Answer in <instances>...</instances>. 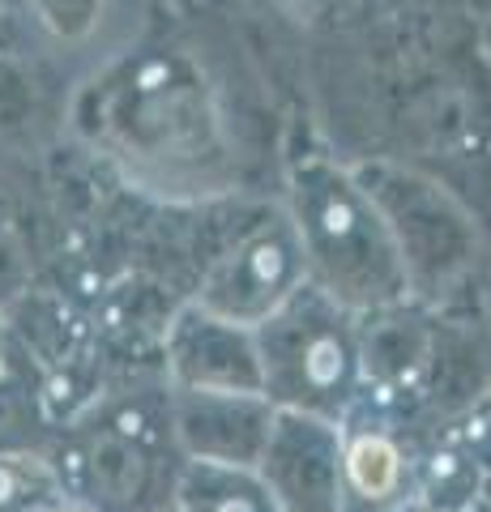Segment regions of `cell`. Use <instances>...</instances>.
Masks as SVG:
<instances>
[{"label":"cell","mask_w":491,"mask_h":512,"mask_svg":"<svg viewBox=\"0 0 491 512\" xmlns=\"http://www.w3.org/2000/svg\"><path fill=\"white\" fill-rule=\"evenodd\" d=\"M291 227L304 248L308 282L351 316L385 312L410 291V269L389 214L359 175L325 158L291 171Z\"/></svg>","instance_id":"1"},{"label":"cell","mask_w":491,"mask_h":512,"mask_svg":"<svg viewBox=\"0 0 491 512\" xmlns=\"http://www.w3.org/2000/svg\"><path fill=\"white\" fill-rule=\"evenodd\" d=\"M261 355V393L278 414H304L342 427L359 406L363 342L355 316L321 286L304 282L282 308L252 329Z\"/></svg>","instance_id":"2"},{"label":"cell","mask_w":491,"mask_h":512,"mask_svg":"<svg viewBox=\"0 0 491 512\" xmlns=\"http://www.w3.org/2000/svg\"><path fill=\"white\" fill-rule=\"evenodd\" d=\"M308 282L304 248L291 218H274L240 239L197 291V308L240 329H257Z\"/></svg>","instance_id":"3"},{"label":"cell","mask_w":491,"mask_h":512,"mask_svg":"<svg viewBox=\"0 0 491 512\" xmlns=\"http://www.w3.org/2000/svg\"><path fill=\"white\" fill-rule=\"evenodd\" d=\"M167 380L180 393H231V397H265L261 393V355L252 329L227 325L197 303L171 316L167 325Z\"/></svg>","instance_id":"4"},{"label":"cell","mask_w":491,"mask_h":512,"mask_svg":"<svg viewBox=\"0 0 491 512\" xmlns=\"http://www.w3.org/2000/svg\"><path fill=\"white\" fill-rule=\"evenodd\" d=\"M257 474L282 512H342V427L278 414Z\"/></svg>","instance_id":"5"},{"label":"cell","mask_w":491,"mask_h":512,"mask_svg":"<svg viewBox=\"0 0 491 512\" xmlns=\"http://www.w3.org/2000/svg\"><path fill=\"white\" fill-rule=\"evenodd\" d=\"M278 410L265 397L180 393L171 389V431L184 461L257 470Z\"/></svg>","instance_id":"6"},{"label":"cell","mask_w":491,"mask_h":512,"mask_svg":"<svg viewBox=\"0 0 491 512\" xmlns=\"http://www.w3.org/2000/svg\"><path fill=\"white\" fill-rule=\"evenodd\" d=\"M406 504V457L385 427L342 423V512H393Z\"/></svg>","instance_id":"7"},{"label":"cell","mask_w":491,"mask_h":512,"mask_svg":"<svg viewBox=\"0 0 491 512\" xmlns=\"http://www.w3.org/2000/svg\"><path fill=\"white\" fill-rule=\"evenodd\" d=\"M167 512H282L257 470L184 461Z\"/></svg>","instance_id":"8"},{"label":"cell","mask_w":491,"mask_h":512,"mask_svg":"<svg viewBox=\"0 0 491 512\" xmlns=\"http://www.w3.org/2000/svg\"><path fill=\"white\" fill-rule=\"evenodd\" d=\"M65 500L56 466L39 453H0V512H43Z\"/></svg>","instance_id":"9"},{"label":"cell","mask_w":491,"mask_h":512,"mask_svg":"<svg viewBox=\"0 0 491 512\" xmlns=\"http://www.w3.org/2000/svg\"><path fill=\"white\" fill-rule=\"evenodd\" d=\"M103 5L107 0H35L43 26L52 30L56 39H65V43L86 39L90 30L103 22Z\"/></svg>","instance_id":"10"},{"label":"cell","mask_w":491,"mask_h":512,"mask_svg":"<svg viewBox=\"0 0 491 512\" xmlns=\"http://www.w3.org/2000/svg\"><path fill=\"white\" fill-rule=\"evenodd\" d=\"M393 512H436L432 504H427V500H415V504H398V508H393Z\"/></svg>","instance_id":"11"},{"label":"cell","mask_w":491,"mask_h":512,"mask_svg":"<svg viewBox=\"0 0 491 512\" xmlns=\"http://www.w3.org/2000/svg\"><path fill=\"white\" fill-rule=\"evenodd\" d=\"M282 5H291V0H282Z\"/></svg>","instance_id":"12"},{"label":"cell","mask_w":491,"mask_h":512,"mask_svg":"<svg viewBox=\"0 0 491 512\" xmlns=\"http://www.w3.org/2000/svg\"><path fill=\"white\" fill-rule=\"evenodd\" d=\"M0 346H5V342H0Z\"/></svg>","instance_id":"13"}]
</instances>
